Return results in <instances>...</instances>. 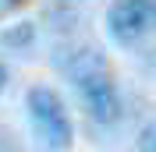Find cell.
Masks as SVG:
<instances>
[{
    "label": "cell",
    "instance_id": "cell-1",
    "mask_svg": "<svg viewBox=\"0 0 156 152\" xmlns=\"http://www.w3.org/2000/svg\"><path fill=\"white\" fill-rule=\"evenodd\" d=\"M71 85H75L78 99L85 106V113L92 117L96 124L110 127V124L121 120V92H117L114 71L96 50H78L75 57L64 64Z\"/></svg>",
    "mask_w": 156,
    "mask_h": 152
},
{
    "label": "cell",
    "instance_id": "cell-2",
    "mask_svg": "<svg viewBox=\"0 0 156 152\" xmlns=\"http://www.w3.org/2000/svg\"><path fill=\"white\" fill-rule=\"evenodd\" d=\"M29 120L43 149H71L75 142V124L68 117V106L50 85H32L25 95Z\"/></svg>",
    "mask_w": 156,
    "mask_h": 152
},
{
    "label": "cell",
    "instance_id": "cell-3",
    "mask_svg": "<svg viewBox=\"0 0 156 152\" xmlns=\"http://www.w3.org/2000/svg\"><path fill=\"white\" fill-rule=\"evenodd\" d=\"M153 25V0H114L107 11V32L117 46H135Z\"/></svg>",
    "mask_w": 156,
    "mask_h": 152
},
{
    "label": "cell",
    "instance_id": "cell-4",
    "mask_svg": "<svg viewBox=\"0 0 156 152\" xmlns=\"http://www.w3.org/2000/svg\"><path fill=\"white\" fill-rule=\"evenodd\" d=\"M4 46H29L32 43V25H18V29H11V32H4Z\"/></svg>",
    "mask_w": 156,
    "mask_h": 152
},
{
    "label": "cell",
    "instance_id": "cell-5",
    "mask_svg": "<svg viewBox=\"0 0 156 152\" xmlns=\"http://www.w3.org/2000/svg\"><path fill=\"white\" fill-rule=\"evenodd\" d=\"M138 149H153L156 152V124H149L146 131L138 134Z\"/></svg>",
    "mask_w": 156,
    "mask_h": 152
},
{
    "label": "cell",
    "instance_id": "cell-6",
    "mask_svg": "<svg viewBox=\"0 0 156 152\" xmlns=\"http://www.w3.org/2000/svg\"><path fill=\"white\" fill-rule=\"evenodd\" d=\"M4 88H7V67L0 64V95H4Z\"/></svg>",
    "mask_w": 156,
    "mask_h": 152
},
{
    "label": "cell",
    "instance_id": "cell-7",
    "mask_svg": "<svg viewBox=\"0 0 156 152\" xmlns=\"http://www.w3.org/2000/svg\"><path fill=\"white\" fill-rule=\"evenodd\" d=\"M153 25H156V0H153Z\"/></svg>",
    "mask_w": 156,
    "mask_h": 152
},
{
    "label": "cell",
    "instance_id": "cell-8",
    "mask_svg": "<svg viewBox=\"0 0 156 152\" xmlns=\"http://www.w3.org/2000/svg\"><path fill=\"white\" fill-rule=\"evenodd\" d=\"M4 4H14V0H0V7H4Z\"/></svg>",
    "mask_w": 156,
    "mask_h": 152
}]
</instances>
